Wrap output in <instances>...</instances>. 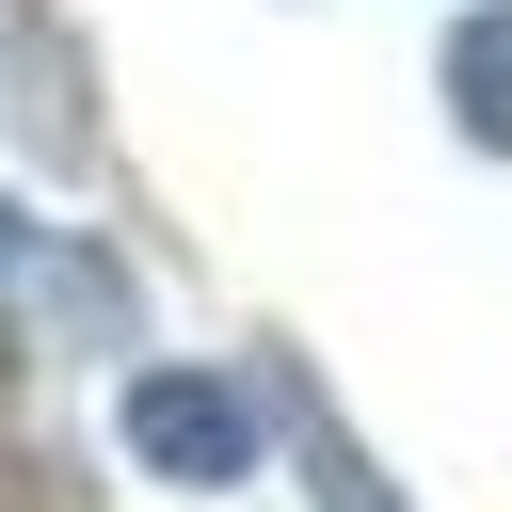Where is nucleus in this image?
<instances>
[{
    "label": "nucleus",
    "mask_w": 512,
    "mask_h": 512,
    "mask_svg": "<svg viewBox=\"0 0 512 512\" xmlns=\"http://www.w3.org/2000/svg\"><path fill=\"white\" fill-rule=\"evenodd\" d=\"M128 464H144V480H192V496L256 480V384H224V368H144V384H128Z\"/></svg>",
    "instance_id": "f257e3e1"
},
{
    "label": "nucleus",
    "mask_w": 512,
    "mask_h": 512,
    "mask_svg": "<svg viewBox=\"0 0 512 512\" xmlns=\"http://www.w3.org/2000/svg\"><path fill=\"white\" fill-rule=\"evenodd\" d=\"M448 112H464L480 144H512V0H480V16L448 32Z\"/></svg>",
    "instance_id": "f03ea898"
}]
</instances>
